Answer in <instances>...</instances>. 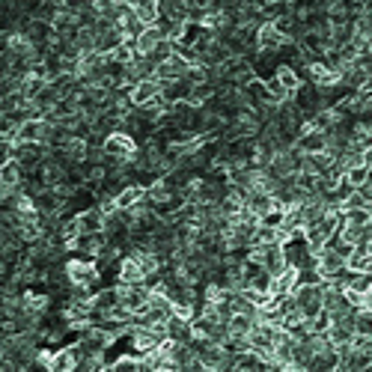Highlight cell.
<instances>
[{"mask_svg": "<svg viewBox=\"0 0 372 372\" xmlns=\"http://www.w3.org/2000/svg\"><path fill=\"white\" fill-rule=\"evenodd\" d=\"M63 271H66L69 286H83V289H93V292L98 280H102V268H98L95 260H87V256H71V260L63 262Z\"/></svg>", "mask_w": 372, "mask_h": 372, "instance_id": "obj_1", "label": "cell"}, {"mask_svg": "<svg viewBox=\"0 0 372 372\" xmlns=\"http://www.w3.org/2000/svg\"><path fill=\"white\" fill-rule=\"evenodd\" d=\"M105 152H107V167H113V164H132V158L137 155V140L128 134V132H113V134H107L105 137Z\"/></svg>", "mask_w": 372, "mask_h": 372, "instance_id": "obj_2", "label": "cell"}, {"mask_svg": "<svg viewBox=\"0 0 372 372\" xmlns=\"http://www.w3.org/2000/svg\"><path fill=\"white\" fill-rule=\"evenodd\" d=\"M337 230H339V211H325L322 218L310 221V223L304 226V238L310 241L313 250H319V248H325L327 241L337 236Z\"/></svg>", "mask_w": 372, "mask_h": 372, "instance_id": "obj_3", "label": "cell"}, {"mask_svg": "<svg viewBox=\"0 0 372 372\" xmlns=\"http://www.w3.org/2000/svg\"><path fill=\"white\" fill-rule=\"evenodd\" d=\"M292 298L298 301V307L304 310V316H307V319H316L319 313L325 310V304H322V283H316V286H310V283H298V286H295V292H292Z\"/></svg>", "mask_w": 372, "mask_h": 372, "instance_id": "obj_4", "label": "cell"}, {"mask_svg": "<svg viewBox=\"0 0 372 372\" xmlns=\"http://www.w3.org/2000/svg\"><path fill=\"white\" fill-rule=\"evenodd\" d=\"M316 268H319L322 277H334V274H339V271L349 268V260L331 245V241H327L325 248L316 250Z\"/></svg>", "mask_w": 372, "mask_h": 372, "instance_id": "obj_5", "label": "cell"}, {"mask_svg": "<svg viewBox=\"0 0 372 372\" xmlns=\"http://www.w3.org/2000/svg\"><path fill=\"white\" fill-rule=\"evenodd\" d=\"M188 71H191V63L176 51L170 60L155 66V78H158V81H179V78H188Z\"/></svg>", "mask_w": 372, "mask_h": 372, "instance_id": "obj_6", "label": "cell"}, {"mask_svg": "<svg viewBox=\"0 0 372 372\" xmlns=\"http://www.w3.org/2000/svg\"><path fill=\"white\" fill-rule=\"evenodd\" d=\"M128 95H132V102H134V107H143V105H149L152 98H158L161 95V81L158 78H143V81H137L132 90H128Z\"/></svg>", "mask_w": 372, "mask_h": 372, "instance_id": "obj_7", "label": "cell"}, {"mask_svg": "<svg viewBox=\"0 0 372 372\" xmlns=\"http://www.w3.org/2000/svg\"><path fill=\"white\" fill-rule=\"evenodd\" d=\"M78 369V351H75V342L66 349H54L51 351V364H48V372H71Z\"/></svg>", "mask_w": 372, "mask_h": 372, "instance_id": "obj_8", "label": "cell"}, {"mask_svg": "<svg viewBox=\"0 0 372 372\" xmlns=\"http://www.w3.org/2000/svg\"><path fill=\"white\" fill-rule=\"evenodd\" d=\"M295 286H298V268L286 265L277 277H271V295H277V298L292 295V292H295Z\"/></svg>", "mask_w": 372, "mask_h": 372, "instance_id": "obj_9", "label": "cell"}, {"mask_svg": "<svg viewBox=\"0 0 372 372\" xmlns=\"http://www.w3.org/2000/svg\"><path fill=\"white\" fill-rule=\"evenodd\" d=\"M78 223H81V233H102L105 230V211L98 206L81 209L78 211Z\"/></svg>", "mask_w": 372, "mask_h": 372, "instance_id": "obj_10", "label": "cell"}, {"mask_svg": "<svg viewBox=\"0 0 372 372\" xmlns=\"http://www.w3.org/2000/svg\"><path fill=\"white\" fill-rule=\"evenodd\" d=\"M164 39H167V36H164V30H161L158 24H155V27H146V30L137 36V54H140V57H149L155 48L161 45Z\"/></svg>", "mask_w": 372, "mask_h": 372, "instance_id": "obj_11", "label": "cell"}, {"mask_svg": "<svg viewBox=\"0 0 372 372\" xmlns=\"http://www.w3.org/2000/svg\"><path fill=\"white\" fill-rule=\"evenodd\" d=\"M274 75H277V81L283 83V87H286V90L292 93V98H295V93H298V90L304 87V81H301V75H298V71H295V69H292L289 63H280V66H277V71H274Z\"/></svg>", "mask_w": 372, "mask_h": 372, "instance_id": "obj_12", "label": "cell"}, {"mask_svg": "<svg viewBox=\"0 0 372 372\" xmlns=\"http://www.w3.org/2000/svg\"><path fill=\"white\" fill-rule=\"evenodd\" d=\"M134 16H137V21H140L143 27H155V24L161 21V12H158V4H155V0L137 4V6H134Z\"/></svg>", "mask_w": 372, "mask_h": 372, "instance_id": "obj_13", "label": "cell"}, {"mask_svg": "<svg viewBox=\"0 0 372 372\" xmlns=\"http://www.w3.org/2000/svg\"><path fill=\"white\" fill-rule=\"evenodd\" d=\"M354 327H357V334L372 337V310L369 307L354 310Z\"/></svg>", "mask_w": 372, "mask_h": 372, "instance_id": "obj_14", "label": "cell"}, {"mask_svg": "<svg viewBox=\"0 0 372 372\" xmlns=\"http://www.w3.org/2000/svg\"><path fill=\"white\" fill-rule=\"evenodd\" d=\"M366 173H369V167H366V164H361V167H351L349 173H346V182L351 185V188H361V185L366 182Z\"/></svg>", "mask_w": 372, "mask_h": 372, "instance_id": "obj_15", "label": "cell"}]
</instances>
